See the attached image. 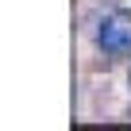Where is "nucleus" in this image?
Masks as SVG:
<instances>
[{"label": "nucleus", "instance_id": "nucleus-1", "mask_svg": "<svg viewBox=\"0 0 131 131\" xmlns=\"http://www.w3.org/2000/svg\"><path fill=\"white\" fill-rule=\"evenodd\" d=\"M96 42L104 54H131V16H104L100 19V31H96Z\"/></svg>", "mask_w": 131, "mask_h": 131}]
</instances>
